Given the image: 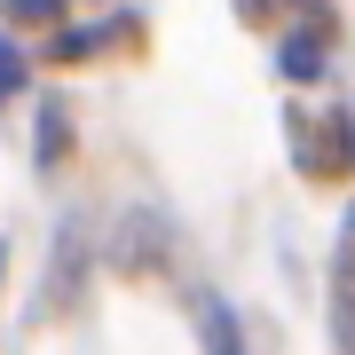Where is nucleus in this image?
<instances>
[{"mask_svg":"<svg viewBox=\"0 0 355 355\" xmlns=\"http://www.w3.org/2000/svg\"><path fill=\"white\" fill-rule=\"evenodd\" d=\"M8 95H24V55L0 40V103H8Z\"/></svg>","mask_w":355,"mask_h":355,"instance_id":"f257e3e1","label":"nucleus"},{"mask_svg":"<svg viewBox=\"0 0 355 355\" xmlns=\"http://www.w3.org/2000/svg\"><path fill=\"white\" fill-rule=\"evenodd\" d=\"M284 71H292V79H316V71H324V55L308 48V40H292V48H284Z\"/></svg>","mask_w":355,"mask_h":355,"instance_id":"f03ea898","label":"nucleus"},{"mask_svg":"<svg viewBox=\"0 0 355 355\" xmlns=\"http://www.w3.org/2000/svg\"><path fill=\"white\" fill-rule=\"evenodd\" d=\"M205 340H214V355H237V340H229V316H221V300H205Z\"/></svg>","mask_w":355,"mask_h":355,"instance_id":"7ed1b4c3","label":"nucleus"},{"mask_svg":"<svg viewBox=\"0 0 355 355\" xmlns=\"http://www.w3.org/2000/svg\"><path fill=\"white\" fill-rule=\"evenodd\" d=\"M40 119H48V127H40V158H55V150H64V103H48Z\"/></svg>","mask_w":355,"mask_h":355,"instance_id":"20e7f679","label":"nucleus"},{"mask_svg":"<svg viewBox=\"0 0 355 355\" xmlns=\"http://www.w3.org/2000/svg\"><path fill=\"white\" fill-rule=\"evenodd\" d=\"M16 16H32V24H40V16H55V0H16Z\"/></svg>","mask_w":355,"mask_h":355,"instance_id":"39448f33","label":"nucleus"},{"mask_svg":"<svg viewBox=\"0 0 355 355\" xmlns=\"http://www.w3.org/2000/svg\"><path fill=\"white\" fill-rule=\"evenodd\" d=\"M0 268H8V261H0Z\"/></svg>","mask_w":355,"mask_h":355,"instance_id":"423d86ee","label":"nucleus"}]
</instances>
